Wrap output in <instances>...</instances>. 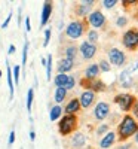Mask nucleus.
<instances>
[{"label": "nucleus", "mask_w": 138, "mask_h": 149, "mask_svg": "<svg viewBox=\"0 0 138 149\" xmlns=\"http://www.w3.org/2000/svg\"><path fill=\"white\" fill-rule=\"evenodd\" d=\"M137 131H138V121L134 116H131V113H125L117 125V133H116L117 139L120 142H125L129 137H134Z\"/></svg>", "instance_id": "f257e3e1"}, {"label": "nucleus", "mask_w": 138, "mask_h": 149, "mask_svg": "<svg viewBox=\"0 0 138 149\" xmlns=\"http://www.w3.org/2000/svg\"><path fill=\"white\" fill-rule=\"evenodd\" d=\"M77 125L79 119L76 115H62L61 119L58 121V133L62 137H67V136L77 131Z\"/></svg>", "instance_id": "f03ea898"}, {"label": "nucleus", "mask_w": 138, "mask_h": 149, "mask_svg": "<svg viewBox=\"0 0 138 149\" xmlns=\"http://www.w3.org/2000/svg\"><path fill=\"white\" fill-rule=\"evenodd\" d=\"M86 31V22L85 21H80V19H74L71 22L67 24L66 27V36L68 37V39H80V37L85 34Z\"/></svg>", "instance_id": "7ed1b4c3"}, {"label": "nucleus", "mask_w": 138, "mask_h": 149, "mask_svg": "<svg viewBox=\"0 0 138 149\" xmlns=\"http://www.w3.org/2000/svg\"><path fill=\"white\" fill-rule=\"evenodd\" d=\"M135 95L134 94H129V93H120V94H116L115 98H113V102H115L119 109L123 112V113H129L134 103H135Z\"/></svg>", "instance_id": "20e7f679"}, {"label": "nucleus", "mask_w": 138, "mask_h": 149, "mask_svg": "<svg viewBox=\"0 0 138 149\" xmlns=\"http://www.w3.org/2000/svg\"><path fill=\"white\" fill-rule=\"evenodd\" d=\"M122 45L128 51H135L138 48V29H129L122 34Z\"/></svg>", "instance_id": "39448f33"}, {"label": "nucleus", "mask_w": 138, "mask_h": 149, "mask_svg": "<svg viewBox=\"0 0 138 149\" xmlns=\"http://www.w3.org/2000/svg\"><path fill=\"white\" fill-rule=\"evenodd\" d=\"M86 22L92 27V30H97V31H98L99 29H103L106 24H107V18H106V15L103 14L101 10L95 9V10H92L91 14L88 15Z\"/></svg>", "instance_id": "423d86ee"}, {"label": "nucleus", "mask_w": 138, "mask_h": 149, "mask_svg": "<svg viewBox=\"0 0 138 149\" xmlns=\"http://www.w3.org/2000/svg\"><path fill=\"white\" fill-rule=\"evenodd\" d=\"M107 55H108L107 61L110 63V66L122 67V66H125V63H126V54H125L122 49H119V48H110Z\"/></svg>", "instance_id": "0eeeda50"}, {"label": "nucleus", "mask_w": 138, "mask_h": 149, "mask_svg": "<svg viewBox=\"0 0 138 149\" xmlns=\"http://www.w3.org/2000/svg\"><path fill=\"white\" fill-rule=\"evenodd\" d=\"M80 85L85 90H89L92 93H104L107 90V85L101 81V79H94V81H86V79H80Z\"/></svg>", "instance_id": "6e6552de"}, {"label": "nucleus", "mask_w": 138, "mask_h": 149, "mask_svg": "<svg viewBox=\"0 0 138 149\" xmlns=\"http://www.w3.org/2000/svg\"><path fill=\"white\" fill-rule=\"evenodd\" d=\"M110 104L107 102H98L94 106V118L97 121H104L110 116Z\"/></svg>", "instance_id": "1a4fd4ad"}, {"label": "nucleus", "mask_w": 138, "mask_h": 149, "mask_svg": "<svg viewBox=\"0 0 138 149\" xmlns=\"http://www.w3.org/2000/svg\"><path fill=\"white\" fill-rule=\"evenodd\" d=\"M97 51H98L97 45L89 43L88 40H83V42L80 43V46H79V54L82 55L83 60H91V58H94V57L97 55Z\"/></svg>", "instance_id": "9d476101"}, {"label": "nucleus", "mask_w": 138, "mask_h": 149, "mask_svg": "<svg viewBox=\"0 0 138 149\" xmlns=\"http://www.w3.org/2000/svg\"><path fill=\"white\" fill-rule=\"evenodd\" d=\"M77 98H79V103H80V107L82 109H89L95 103L97 94L92 93V91H89V90H85V91L80 93V95Z\"/></svg>", "instance_id": "9b49d317"}, {"label": "nucleus", "mask_w": 138, "mask_h": 149, "mask_svg": "<svg viewBox=\"0 0 138 149\" xmlns=\"http://www.w3.org/2000/svg\"><path fill=\"white\" fill-rule=\"evenodd\" d=\"M119 84H120L122 88H125V90L134 88L135 81H134L132 73H131L128 69H125V70H122V72H120V74H119Z\"/></svg>", "instance_id": "f8f14e48"}, {"label": "nucleus", "mask_w": 138, "mask_h": 149, "mask_svg": "<svg viewBox=\"0 0 138 149\" xmlns=\"http://www.w3.org/2000/svg\"><path fill=\"white\" fill-rule=\"evenodd\" d=\"M80 103H79V98L73 97L70 98V100L67 102V104L62 107V110H64V115H77L80 112Z\"/></svg>", "instance_id": "ddd939ff"}, {"label": "nucleus", "mask_w": 138, "mask_h": 149, "mask_svg": "<svg viewBox=\"0 0 138 149\" xmlns=\"http://www.w3.org/2000/svg\"><path fill=\"white\" fill-rule=\"evenodd\" d=\"M99 67H98V63H92V64H89L86 69H85V72H83V79H86V81H94V79H98V76H99Z\"/></svg>", "instance_id": "4468645a"}, {"label": "nucleus", "mask_w": 138, "mask_h": 149, "mask_svg": "<svg viewBox=\"0 0 138 149\" xmlns=\"http://www.w3.org/2000/svg\"><path fill=\"white\" fill-rule=\"evenodd\" d=\"M117 140V134L115 131H108L107 134H104L101 140H99V148L101 149H108L115 145V142Z\"/></svg>", "instance_id": "2eb2a0df"}, {"label": "nucleus", "mask_w": 138, "mask_h": 149, "mask_svg": "<svg viewBox=\"0 0 138 149\" xmlns=\"http://www.w3.org/2000/svg\"><path fill=\"white\" fill-rule=\"evenodd\" d=\"M71 148L73 149H82L86 145V136L80 131H76L71 134Z\"/></svg>", "instance_id": "dca6fc26"}, {"label": "nucleus", "mask_w": 138, "mask_h": 149, "mask_svg": "<svg viewBox=\"0 0 138 149\" xmlns=\"http://www.w3.org/2000/svg\"><path fill=\"white\" fill-rule=\"evenodd\" d=\"M52 9H54L52 2H45V3H43V8H42V17H40V26H42V27H45L46 24H48V21L51 19Z\"/></svg>", "instance_id": "f3484780"}, {"label": "nucleus", "mask_w": 138, "mask_h": 149, "mask_svg": "<svg viewBox=\"0 0 138 149\" xmlns=\"http://www.w3.org/2000/svg\"><path fill=\"white\" fill-rule=\"evenodd\" d=\"M73 67H74V61L64 57V58H61L58 61V64H57V73H66L67 74L68 72L73 70Z\"/></svg>", "instance_id": "a211bd4d"}, {"label": "nucleus", "mask_w": 138, "mask_h": 149, "mask_svg": "<svg viewBox=\"0 0 138 149\" xmlns=\"http://www.w3.org/2000/svg\"><path fill=\"white\" fill-rule=\"evenodd\" d=\"M6 74H8V86H9V98H14L15 93V84H14V76H12V69L9 66V61L6 60Z\"/></svg>", "instance_id": "6ab92c4d"}, {"label": "nucleus", "mask_w": 138, "mask_h": 149, "mask_svg": "<svg viewBox=\"0 0 138 149\" xmlns=\"http://www.w3.org/2000/svg\"><path fill=\"white\" fill-rule=\"evenodd\" d=\"M74 12H76V15L79 18H88V15L92 12V8H89V6H86V5L79 2L76 6H74Z\"/></svg>", "instance_id": "aec40b11"}, {"label": "nucleus", "mask_w": 138, "mask_h": 149, "mask_svg": "<svg viewBox=\"0 0 138 149\" xmlns=\"http://www.w3.org/2000/svg\"><path fill=\"white\" fill-rule=\"evenodd\" d=\"M62 115H64V110H62V107L59 104H54L51 107V110H49V119H51L52 122L59 121Z\"/></svg>", "instance_id": "412c9836"}, {"label": "nucleus", "mask_w": 138, "mask_h": 149, "mask_svg": "<svg viewBox=\"0 0 138 149\" xmlns=\"http://www.w3.org/2000/svg\"><path fill=\"white\" fill-rule=\"evenodd\" d=\"M67 98V90L64 86H61V88H55L54 91V102L55 104H61Z\"/></svg>", "instance_id": "4be33fe9"}, {"label": "nucleus", "mask_w": 138, "mask_h": 149, "mask_svg": "<svg viewBox=\"0 0 138 149\" xmlns=\"http://www.w3.org/2000/svg\"><path fill=\"white\" fill-rule=\"evenodd\" d=\"M64 54H66V58L74 61L76 55L79 54V48L74 46V45H68V46H66V49H64Z\"/></svg>", "instance_id": "5701e85b"}, {"label": "nucleus", "mask_w": 138, "mask_h": 149, "mask_svg": "<svg viewBox=\"0 0 138 149\" xmlns=\"http://www.w3.org/2000/svg\"><path fill=\"white\" fill-rule=\"evenodd\" d=\"M67 78H68V74H66V73H57L55 78H54L55 88H61V86H64L66 82H67Z\"/></svg>", "instance_id": "b1692460"}, {"label": "nucleus", "mask_w": 138, "mask_h": 149, "mask_svg": "<svg viewBox=\"0 0 138 149\" xmlns=\"http://www.w3.org/2000/svg\"><path fill=\"white\" fill-rule=\"evenodd\" d=\"M52 64H54L52 54H48V58H46V79L48 81H51L52 78Z\"/></svg>", "instance_id": "393cba45"}, {"label": "nucleus", "mask_w": 138, "mask_h": 149, "mask_svg": "<svg viewBox=\"0 0 138 149\" xmlns=\"http://www.w3.org/2000/svg\"><path fill=\"white\" fill-rule=\"evenodd\" d=\"M33 102H34V90H33V88H30V90L27 91V110H28V116H31Z\"/></svg>", "instance_id": "a878e982"}, {"label": "nucleus", "mask_w": 138, "mask_h": 149, "mask_svg": "<svg viewBox=\"0 0 138 149\" xmlns=\"http://www.w3.org/2000/svg\"><path fill=\"white\" fill-rule=\"evenodd\" d=\"M98 39H99V33H98L97 30H92V29H91V30H88V39H86L88 42L95 45V43L98 42Z\"/></svg>", "instance_id": "bb28decb"}, {"label": "nucleus", "mask_w": 138, "mask_h": 149, "mask_svg": "<svg viewBox=\"0 0 138 149\" xmlns=\"http://www.w3.org/2000/svg\"><path fill=\"white\" fill-rule=\"evenodd\" d=\"M110 131V125H108V124H99V125L97 127V130H95V134L97 136H101V137H103V136L104 134H107Z\"/></svg>", "instance_id": "cd10ccee"}, {"label": "nucleus", "mask_w": 138, "mask_h": 149, "mask_svg": "<svg viewBox=\"0 0 138 149\" xmlns=\"http://www.w3.org/2000/svg\"><path fill=\"white\" fill-rule=\"evenodd\" d=\"M28 49H30V42H24V49H22V69L27 66V58H28Z\"/></svg>", "instance_id": "c85d7f7f"}, {"label": "nucleus", "mask_w": 138, "mask_h": 149, "mask_svg": "<svg viewBox=\"0 0 138 149\" xmlns=\"http://www.w3.org/2000/svg\"><path fill=\"white\" fill-rule=\"evenodd\" d=\"M12 76H14V84L18 85L19 84V78H21V66L12 67Z\"/></svg>", "instance_id": "c756f323"}, {"label": "nucleus", "mask_w": 138, "mask_h": 149, "mask_svg": "<svg viewBox=\"0 0 138 149\" xmlns=\"http://www.w3.org/2000/svg\"><path fill=\"white\" fill-rule=\"evenodd\" d=\"M98 67H99V72H103V73H108L111 70V66L107 60H101L98 63Z\"/></svg>", "instance_id": "7c9ffc66"}, {"label": "nucleus", "mask_w": 138, "mask_h": 149, "mask_svg": "<svg viewBox=\"0 0 138 149\" xmlns=\"http://www.w3.org/2000/svg\"><path fill=\"white\" fill-rule=\"evenodd\" d=\"M74 86H76V78L73 76V74H68V78H67V82L64 85V88L68 91V90H73Z\"/></svg>", "instance_id": "2f4dec72"}, {"label": "nucleus", "mask_w": 138, "mask_h": 149, "mask_svg": "<svg viewBox=\"0 0 138 149\" xmlns=\"http://www.w3.org/2000/svg\"><path fill=\"white\" fill-rule=\"evenodd\" d=\"M128 26V17H125V15H119L116 18V27L122 29V27H126Z\"/></svg>", "instance_id": "473e14b6"}, {"label": "nucleus", "mask_w": 138, "mask_h": 149, "mask_svg": "<svg viewBox=\"0 0 138 149\" xmlns=\"http://www.w3.org/2000/svg\"><path fill=\"white\" fill-rule=\"evenodd\" d=\"M117 3H119L117 0H103V2H101L103 8H106V9H113Z\"/></svg>", "instance_id": "72a5a7b5"}, {"label": "nucleus", "mask_w": 138, "mask_h": 149, "mask_svg": "<svg viewBox=\"0 0 138 149\" xmlns=\"http://www.w3.org/2000/svg\"><path fill=\"white\" fill-rule=\"evenodd\" d=\"M51 36H52V30L51 29H46L45 30V37H43V48H46L51 42Z\"/></svg>", "instance_id": "f704fd0d"}, {"label": "nucleus", "mask_w": 138, "mask_h": 149, "mask_svg": "<svg viewBox=\"0 0 138 149\" xmlns=\"http://www.w3.org/2000/svg\"><path fill=\"white\" fill-rule=\"evenodd\" d=\"M131 116H134L137 121H138V100H135L132 109H131Z\"/></svg>", "instance_id": "c9c22d12"}, {"label": "nucleus", "mask_w": 138, "mask_h": 149, "mask_svg": "<svg viewBox=\"0 0 138 149\" xmlns=\"http://www.w3.org/2000/svg\"><path fill=\"white\" fill-rule=\"evenodd\" d=\"M122 5H123L125 8L135 6V5H138V0H122Z\"/></svg>", "instance_id": "e433bc0d"}, {"label": "nucleus", "mask_w": 138, "mask_h": 149, "mask_svg": "<svg viewBox=\"0 0 138 149\" xmlns=\"http://www.w3.org/2000/svg\"><path fill=\"white\" fill-rule=\"evenodd\" d=\"M15 134H17V133H15L14 130H12V131L9 133V137H8V143H9V146L15 143V137H17V136H15Z\"/></svg>", "instance_id": "4c0bfd02"}, {"label": "nucleus", "mask_w": 138, "mask_h": 149, "mask_svg": "<svg viewBox=\"0 0 138 149\" xmlns=\"http://www.w3.org/2000/svg\"><path fill=\"white\" fill-rule=\"evenodd\" d=\"M10 19H12V14H9L8 17H6V19L2 22V29L5 30V29H8V26H9V22H10Z\"/></svg>", "instance_id": "58836bf2"}, {"label": "nucleus", "mask_w": 138, "mask_h": 149, "mask_svg": "<svg viewBox=\"0 0 138 149\" xmlns=\"http://www.w3.org/2000/svg\"><path fill=\"white\" fill-rule=\"evenodd\" d=\"M26 31H27V33L31 31V19H30V17L26 18Z\"/></svg>", "instance_id": "ea45409f"}, {"label": "nucleus", "mask_w": 138, "mask_h": 149, "mask_svg": "<svg viewBox=\"0 0 138 149\" xmlns=\"http://www.w3.org/2000/svg\"><path fill=\"white\" fill-rule=\"evenodd\" d=\"M80 3H83V5H86V6H89V8H94V5H95L94 0H82Z\"/></svg>", "instance_id": "a19ab883"}, {"label": "nucleus", "mask_w": 138, "mask_h": 149, "mask_svg": "<svg viewBox=\"0 0 138 149\" xmlns=\"http://www.w3.org/2000/svg\"><path fill=\"white\" fill-rule=\"evenodd\" d=\"M128 70H129L131 73H134V72H137V70H138V63H134V64H131V66L128 67Z\"/></svg>", "instance_id": "79ce46f5"}, {"label": "nucleus", "mask_w": 138, "mask_h": 149, "mask_svg": "<svg viewBox=\"0 0 138 149\" xmlns=\"http://www.w3.org/2000/svg\"><path fill=\"white\" fill-rule=\"evenodd\" d=\"M15 51H17L15 45H14V43H10V45H9V48H8V52H9V54H15Z\"/></svg>", "instance_id": "37998d69"}, {"label": "nucleus", "mask_w": 138, "mask_h": 149, "mask_svg": "<svg viewBox=\"0 0 138 149\" xmlns=\"http://www.w3.org/2000/svg\"><path fill=\"white\" fill-rule=\"evenodd\" d=\"M21 14H22V8H18V26L21 27Z\"/></svg>", "instance_id": "c03bdc74"}, {"label": "nucleus", "mask_w": 138, "mask_h": 149, "mask_svg": "<svg viewBox=\"0 0 138 149\" xmlns=\"http://www.w3.org/2000/svg\"><path fill=\"white\" fill-rule=\"evenodd\" d=\"M131 146H132L131 143H123V145H120L117 149H131Z\"/></svg>", "instance_id": "a18cd8bd"}, {"label": "nucleus", "mask_w": 138, "mask_h": 149, "mask_svg": "<svg viewBox=\"0 0 138 149\" xmlns=\"http://www.w3.org/2000/svg\"><path fill=\"white\" fill-rule=\"evenodd\" d=\"M36 139V131H34V128H31L30 130V140H34Z\"/></svg>", "instance_id": "49530a36"}, {"label": "nucleus", "mask_w": 138, "mask_h": 149, "mask_svg": "<svg viewBox=\"0 0 138 149\" xmlns=\"http://www.w3.org/2000/svg\"><path fill=\"white\" fill-rule=\"evenodd\" d=\"M40 61H42V66H45V67H46V58H45V57H42V58H40Z\"/></svg>", "instance_id": "de8ad7c7"}, {"label": "nucleus", "mask_w": 138, "mask_h": 149, "mask_svg": "<svg viewBox=\"0 0 138 149\" xmlns=\"http://www.w3.org/2000/svg\"><path fill=\"white\" fill-rule=\"evenodd\" d=\"M134 140H135V143L138 145V131L135 133V136H134Z\"/></svg>", "instance_id": "09e8293b"}, {"label": "nucleus", "mask_w": 138, "mask_h": 149, "mask_svg": "<svg viewBox=\"0 0 138 149\" xmlns=\"http://www.w3.org/2000/svg\"><path fill=\"white\" fill-rule=\"evenodd\" d=\"M135 18H137V19H138V10H137V12H135Z\"/></svg>", "instance_id": "8fccbe9b"}, {"label": "nucleus", "mask_w": 138, "mask_h": 149, "mask_svg": "<svg viewBox=\"0 0 138 149\" xmlns=\"http://www.w3.org/2000/svg\"><path fill=\"white\" fill-rule=\"evenodd\" d=\"M0 78H2V70H0Z\"/></svg>", "instance_id": "3c124183"}]
</instances>
